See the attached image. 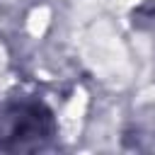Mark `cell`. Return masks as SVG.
<instances>
[{
    "instance_id": "obj_1",
    "label": "cell",
    "mask_w": 155,
    "mask_h": 155,
    "mask_svg": "<svg viewBox=\"0 0 155 155\" xmlns=\"http://www.w3.org/2000/svg\"><path fill=\"white\" fill-rule=\"evenodd\" d=\"M56 136V121L41 102H17L0 116V150L31 153L46 148Z\"/></svg>"
}]
</instances>
